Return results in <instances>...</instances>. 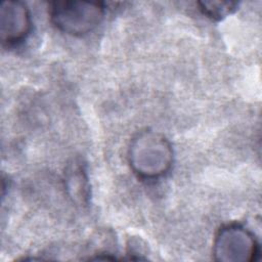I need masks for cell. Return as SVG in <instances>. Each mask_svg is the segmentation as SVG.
Listing matches in <instances>:
<instances>
[{"instance_id": "obj_1", "label": "cell", "mask_w": 262, "mask_h": 262, "mask_svg": "<svg viewBox=\"0 0 262 262\" xmlns=\"http://www.w3.org/2000/svg\"><path fill=\"white\" fill-rule=\"evenodd\" d=\"M128 158L132 170L140 178L156 179L170 170L173 163V149L163 134L144 130L132 138Z\"/></svg>"}, {"instance_id": "obj_2", "label": "cell", "mask_w": 262, "mask_h": 262, "mask_svg": "<svg viewBox=\"0 0 262 262\" xmlns=\"http://www.w3.org/2000/svg\"><path fill=\"white\" fill-rule=\"evenodd\" d=\"M105 3L100 1H54L49 4V17L59 31L83 36L92 32L102 20Z\"/></svg>"}, {"instance_id": "obj_3", "label": "cell", "mask_w": 262, "mask_h": 262, "mask_svg": "<svg viewBox=\"0 0 262 262\" xmlns=\"http://www.w3.org/2000/svg\"><path fill=\"white\" fill-rule=\"evenodd\" d=\"M213 254L217 261H253L259 255V245L250 230L239 224L231 223L222 226L217 231Z\"/></svg>"}, {"instance_id": "obj_4", "label": "cell", "mask_w": 262, "mask_h": 262, "mask_svg": "<svg viewBox=\"0 0 262 262\" xmlns=\"http://www.w3.org/2000/svg\"><path fill=\"white\" fill-rule=\"evenodd\" d=\"M32 29L28 6L21 1H3L0 6V39L3 45L14 46L27 39Z\"/></svg>"}, {"instance_id": "obj_5", "label": "cell", "mask_w": 262, "mask_h": 262, "mask_svg": "<svg viewBox=\"0 0 262 262\" xmlns=\"http://www.w3.org/2000/svg\"><path fill=\"white\" fill-rule=\"evenodd\" d=\"M64 183L69 196L77 205H85L89 199V182L81 162L73 161L64 172Z\"/></svg>"}, {"instance_id": "obj_6", "label": "cell", "mask_w": 262, "mask_h": 262, "mask_svg": "<svg viewBox=\"0 0 262 262\" xmlns=\"http://www.w3.org/2000/svg\"><path fill=\"white\" fill-rule=\"evenodd\" d=\"M198 4L202 13L214 20L225 18L238 7V3L234 1H200Z\"/></svg>"}]
</instances>
